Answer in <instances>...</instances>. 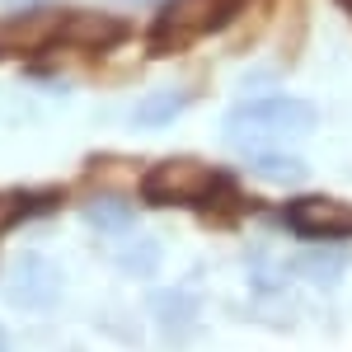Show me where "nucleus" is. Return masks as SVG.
Wrapping results in <instances>:
<instances>
[{
    "label": "nucleus",
    "mask_w": 352,
    "mask_h": 352,
    "mask_svg": "<svg viewBox=\"0 0 352 352\" xmlns=\"http://www.w3.org/2000/svg\"><path fill=\"white\" fill-rule=\"evenodd\" d=\"M10 292H14V305H24V310H43V305H52V300H56L61 277H56L52 263L28 258V263H19L14 282H10Z\"/></svg>",
    "instance_id": "obj_5"
},
{
    "label": "nucleus",
    "mask_w": 352,
    "mask_h": 352,
    "mask_svg": "<svg viewBox=\"0 0 352 352\" xmlns=\"http://www.w3.org/2000/svg\"><path fill=\"white\" fill-rule=\"evenodd\" d=\"M300 272L315 277V282H338L348 272V254H305L300 258Z\"/></svg>",
    "instance_id": "obj_10"
},
{
    "label": "nucleus",
    "mask_w": 352,
    "mask_h": 352,
    "mask_svg": "<svg viewBox=\"0 0 352 352\" xmlns=\"http://www.w3.org/2000/svg\"><path fill=\"white\" fill-rule=\"evenodd\" d=\"M184 113V94L179 89H155V94H146L141 104H136L132 122L136 127H164V122H174Z\"/></svg>",
    "instance_id": "obj_7"
},
{
    "label": "nucleus",
    "mask_w": 352,
    "mask_h": 352,
    "mask_svg": "<svg viewBox=\"0 0 352 352\" xmlns=\"http://www.w3.org/2000/svg\"><path fill=\"white\" fill-rule=\"evenodd\" d=\"M155 263H160V244H155V240H136L127 254H118V268L132 272V277H146V272H155Z\"/></svg>",
    "instance_id": "obj_8"
},
{
    "label": "nucleus",
    "mask_w": 352,
    "mask_h": 352,
    "mask_svg": "<svg viewBox=\"0 0 352 352\" xmlns=\"http://www.w3.org/2000/svg\"><path fill=\"white\" fill-rule=\"evenodd\" d=\"M0 352H5V333H0Z\"/></svg>",
    "instance_id": "obj_13"
},
{
    "label": "nucleus",
    "mask_w": 352,
    "mask_h": 352,
    "mask_svg": "<svg viewBox=\"0 0 352 352\" xmlns=\"http://www.w3.org/2000/svg\"><path fill=\"white\" fill-rule=\"evenodd\" d=\"M89 226H99V230H132V212L122 202H113V197H99V202H89Z\"/></svg>",
    "instance_id": "obj_9"
},
{
    "label": "nucleus",
    "mask_w": 352,
    "mask_h": 352,
    "mask_svg": "<svg viewBox=\"0 0 352 352\" xmlns=\"http://www.w3.org/2000/svg\"><path fill=\"white\" fill-rule=\"evenodd\" d=\"M212 192H221V174H212L202 160H164L151 169L146 179V202L155 207H192V202H207Z\"/></svg>",
    "instance_id": "obj_1"
},
{
    "label": "nucleus",
    "mask_w": 352,
    "mask_h": 352,
    "mask_svg": "<svg viewBox=\"0 0 352 352\" xmlns=\"http://www.w3.org/2000/svg\"><path fill=\"white\" fill-rule=\"evenodd\" d=\"M56 24H61V19L43 14V10H38V14H24L19 24H10L5 33H0V47H5V52H24V47H38V43H47V38H56V33H61Z\"/></svg>",
    "instance_id": "obj_6"
},
{
    "label": "nucleus",
    "mask_w": 352,
    "mask_h": 352,
    "mask_svg": "<svg viewBox=\"0 0 352 352\" xmlns=\"http://www.w3.org/2000/svg\"><path fill=\"white\" fill-rule=\"evenodd\" d=\"M230 10H235V0H164L160 38L174 43V38H192V33H212Z\"/></svg>",
    "instance_id": "obj_3"
},
{
    "label": "nucleus",
    "mask_w": 352,
    "mask_h": 352,
    "mask_svg": "<svg viewBox=\"0 0 352 352\" xmlns=\"http://www.w3.org/2000/svg\"><path fill=\"white\" fill-rule=\"evenodd\" d=\"M287 217L296 230L305 235H320V240H338V235H348L352 240V207L348 202H333V197H300L287 207Z\"/></svg>",
    "instance_id": "obj_4"
},
{
    "label": "nucleus",
    "mask_w": 352,
    "mask_h": 352,
    "mask_svg": "<svg viewBox=\"0 0 352 352\" xmlns=\"http://www.w3.org/2000/svg\"><path fill=\"white\" fill-rule=\"evenodd\" d=\"M235 132H310L315 127V109L300 99H254L230 113Z\"/></svg>",
    "instance_id": "obj_2"
},
{
    "label": "nucleus",
    "mask_w": 352,
    "mask_h": 352,
    "mask_svg": "<svg viewBox=\"0 0 352 352\" xmlns=\"http://www.w3.org/2000/svg\"><path fill=\"white\" fill-rule=\"evenodd\" d=\"M258 169L263 174H282V184H292V179H300L305 169H300V160H277V155H263L258 160Z\"/></svg>",
    "instance_id": "obj_11"
},
{
    "label": "nucleus",
    "mask_w": 352,
    "mask_h": 352,
    "mask_svg": "<svg viewBox=\"0 0 352 352\" xmlns=\"http://www.w3.org/2000/svg\"><path fill=\"white\" fill-rule=\"evenodd\" d=\"M136 5H155V0H136Z\"/></svg>",
    "instance_id": "obj_12"
}]
</instances>
